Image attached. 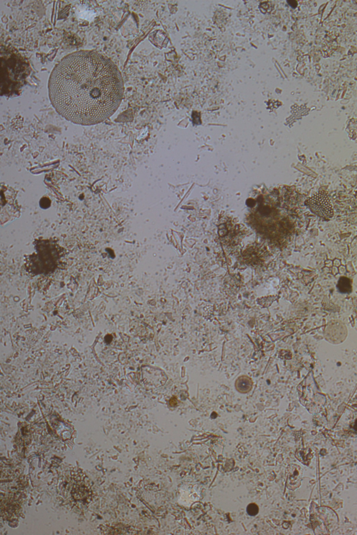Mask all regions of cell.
<instances>
[{"label": "cell", "mask_w": 357, "mask_h": 535, "mask_svg": "<svg viewBox=\"0 0 357 535\" xmlns=\"http://www.w3.org/2000/svg\"><path fill=\"white\" fill-rule=\"evenodd\" d=\"M2 63H5L6 67V73L5 77H3L1 81L6 79L4 83L1 84V87L4 84H13V90H17L19 87H21L23 83L24 79H25V70L26 66L22 61L21 57H17L16 55L6 57L5 61L2 60Z\"/></svg>", "instance_id": "cell-3"}, {"label": "cell", "mask_w": 357, "mask_h": 535, "mask_svg": "<svg viewBox=\"0 0 357 535\" xmlns=\"http://www.w3.org/2000/svg\"><path fill=\"white\" fill-rule=\"evenodd\" d=\"M307 206L316 216L325 219H330L334 216V210L328 196L327 192L320 191L316 195L309 199Z\"/></svg>", "instance_id": "cell-4"}, {"label": "cell", "mask_w": 357, "mask_h": 535, "mask_svg": "<svg viewBox=\"0 0 357 535\" xmlns=\"http://www.w3.org/2000/svg\"><path fill=\"white\" fill-rule=\"evenodd\" d=\"M338 289L342 294H350L352 292V283L350 279L342 277L338 283Z\"/></svg>", "instance_id": "cell-6"}, {"label": "cell", "mask_w": 357, "mask_h": 535, "mask_svg": "<svg viewBox=\"0 0 357 535\" xmlns=\"http://www.w3.org/2000/svg\"><path fill=\"white\" fill-rule=\"evenodd\" d=\"M247 513L248 515L251 516V517H254L259 512V507L254 503H251V504H248L246 509Z\"/></svg>", "instance_id": "cell-7"}, {"label": "cell", "mask_w": 357, "mask_h": 535, "mask_svg": "<svg viewBox=\"0 0 357 535\" xmlns=\"http://www.w3.org/2000/svg\"><path fill=\"white\" fill-rule=\"evenodd\" d=\"M288 3H289L290 5L292 6V7H296V5H297V3H296V1H288Z\"/></svg>", "instance_id": "cell-9"}, {"label": "cell", "mask_w": 357, "mask_h": 535, "mask_svg": "<svg viewBox=\"0 0 357 535\" xmlns=\"http://www.w3.org/2000/svg\"><path fill=\"white\" fill-rule=\"evenodd\" d=\"M35 252L25 259V270L30 275H48L62 268L66 250L53 240L36 239L33 243Z\"/></svg>", "instance_id": "cell-2"}, {"label": "cell", "mask_w": 357, "mask_h": 535, "mask_svg": "<svg viewBox=\"0 0 357 535\" xmlns=\"http://www.w3.org/2000/svg\"><path fill=\"white\" fill-rule=\"evenodd\" d=\"M355 429L356 430V431H357V420L356 422V424H355Z\"/></svg>", "instance_id": "cell-10"}, {"label": "cell", "mask_w": 357, "mask_h": 535, "mask_svg": "<svg viewBox=\"0 0 357 535\" xmlns=\"http://www.w3.org/2000/svg\"><path fill=\"white\" fill-rule=\"evenodd\" d=\"M56 111L75 124L92 126L113 116L124 95L117 66L95 51L70 54L54 68L49 82Z\"/></svg>", "instance_id": "cell-1"}, {"label": "cell", "mask_w": 357, "mask_h": 535, "mask_svg": "<svg viewBox=\"0 0 357 535\" xmlns=\"http://www.w3.org/2000/svg\"><path fill=\"white\" fill-rule=\"evenodd\" d=\"M253 381L251 378L247 376H242L239 377L235 382V388L237 391L240 393H248L251 391L253 388Z\"/></svg>", "instance_id": "cell-5"}, {"label": "cell", "mask_w": 357, "mask_h": 535, "mask_svg": "<svg viewBox=\"0 0 357 535\" xmlns=\"http://www.w3.org/2000/svg\"><path fill=\"white\" fill-rule=\"evenodd\" d=\"M44 197L40 200L39 205L41 208H48L50 206V200L49 198L46 197V202H44Z\"/></svg>", "instance_id": "cell-8"}]
</instances>
